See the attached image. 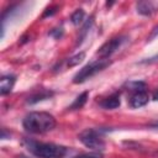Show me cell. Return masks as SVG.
<instances>
[{
  "mask_svg": "<svg viewBox=\"0 0 158 158\" xmlns=\"http://www.w3.org/2000/svg\"><path fill=\"white\" fill-rule=\"evenodd\" d=\"M56 125L54 116L46 111H32L22 121V126L28 133H46L52 131Z\"/></svg>",
  "mask_w": 158,
  "mask_h": 158,
  "instance_id": "6da1fadb",
  "label": "cell"
},
{
  "mask_svg": "<svg viewBox=\"0 0 158 158\" xmlns=\"http://www.w3.org/2000/svg\"><path fill=\"white\" fill-rule=\"evenodd\" d=\"M23 144L28 152L37 158H65L70 152L67 147L56 143L38 142L33 139H23Z\"/></svg>",
  "mask_w": 158,
  "mask_h": 158,
  "instance_id": "7a4b0ae2",
  "label": "cell"
},
{
  "mask_svg": "<svg viewBox=\"0 0 158 158\" xmlns=\"http://www.w3.org/2000/svg\"><path fill=\"white\" fill-rule=\"evenodd\" d=\"M127 86H128V90L131 91V95L127 99L130 107L138 109V107L144 106L148 102L149 95L146 90V83H143V81H130L127 84Z\"/></svg>",
  "mask_w": 158,
  "mask_h": 158,
  "instance_id": "3957f363",
  "label": "cell"
},
{
  "mask_svg": "<svg viewBox=\"0 0 158 158\" xmlns=\"http://www.w3.org/2000/svg\"><path fill=\"white\" fill-rule=\"evenodd\" d=\"M78 139L86 148H90L94 152H101L105 148V142H104V138L100 131L94 130V128H86L81 131L78 136Z\"/></svg>",
  "mask_w": 158,
  "mask_h": 158,
  "instance_id": "277c9868",
  "label": "cell"
},
{
  "mask_svg": "<svg viewBox=\"0 0 158 158\" xmlns=\"http://www.w3.org/2000/svg\"><path fill=\"white\" fill-rule=\"evenodd\" d=\"M110 65L109 59H98L85 67H83L73 78V83L79 84V83H84L85 80H88L89 78L94 77L96 73L104 70L105 68H107Z\"/></svg>",
  "mask_w": 158,
  "mask_h": 158,
  "instance_id": "5b68a950",
  "label": "cell"
},
{
  "mask_svg": "<svg viewBox=\"0 0 158 158\" xmlns=\"http://www.w3.org/2000/svg\"><path fill=\"white\" fill-rule=\"evenodd\" d=\"M125 41H126V36H117V37L111 38L110 41L105 42V43L99 48V51L96 52L98 57H99L100 59H107V58H110V57L122 46V43H123Z\"/></svg>",
  "mask_w": 158,
  "mask_h": 158,
  "instance_id": "8992f818",
  "label": "cell"
},
{
  "mask_svg": "<svg viewBox=\"0 0 158 158\" xmlns=\"http://www.w3.org/2000/svg\"><path fill=\"white\" fill-rule=\"evenodd\" d=\"M136 9H137L138 14H141L143 16H151L157 11L158 5L152 1H139V2H137Z\"/></svg>",
  "mask_w": 158,
  "mask_h": 158,
  "instance_id": "52a82bcc",
  "label": "cell"
},
{
  "mask_svg": "<svg viewBox=\"0 0 158 158\" xmlns=\"http://www.w3.org/2000/svg\"><path fill=\"white\" fill-rule=\"evenodd\" d=\"M15 80H16L15 75H11V74L1 77V79H0V93H1V95H6L12 90Z\"/></svg>",
  "mask_w": 158,
  "mask_h": 158,
  "instance_id": "ba28073f",
  "label": "cell"
},
{
  "mask_svg": "<svg viewBox=\"0 0 158 158\" xmlns=\"http://www.w3.org/2000/svg\"><path fill=\"white\" fill-rule=\"evenodd\" d=\"M120 104H121V101H120V94L118 93H114L110 96L105 98L100 102V106L102 109H106V110H114V109H117L120 106Z\"/></svg>",
  "mask_w": 158,
  "mask_h": 158,
  "instance_id": "9c48e42d",
  "label": "cell"
},
{
  "mask_svg": "<svg viewBox=\"0 0 158 158\" xmlns=\"http://www.w3.org/2000/svg\"><path fill=\"white\" fill-rule=\"evenodd\" d=\"M88 96H89V93L88 91H84L83 94H80L79 96H77V99L73 101V104L70 105V110H78V109H81L84 106V104L88 100Z\"/></svg>",
  "mask_w": 158,
  "mask_h": 158,
  "instance_id": "30bf717a",
  "label": "cell"
},
{
  "mask_svg": "<svg viewBox=\"0 0 158 158\" xmlns=\"http://www.w3.org/2000/svg\"><path fill=\"white\" fill-rule=\"evenodd\" d=\"M52 95H53V93H51V91H41V94H37V95H33V96L28 98L27 102H28V104H35V102H38V101H41V100L48 99V98H51Z\"/></svg>",
  "mask_w": 158,
  "mask_h": 158,
  "instance_id": "8fae6325",
  "label": "cell"
},
{
  "mask_svg": "<svg viewBox=\"0 0 158 158\" xmlns=\"http://www.w3.org/2000/svg\"><path fill=\"white\" fill-rule=\"evenodd\" d=\"M84 16H85L84 10H83V9H77V10L73 12V15L70 16V21H72L73 25H79V23L84 20Z\"/></svg>",
  "mask_w": 158,
  "mask_h": 158,
  "instance_id": "7c38bea8",
  "label": "cell"
},
{
  "mask_svg": "<svg viewBox=\"0 0 158 158\" xmlns=\"http://www.w3.org/2000/svg\"><path fill=\"white\" fill-rule=\"evenodd\" d=\"M84 58H85V53H84V52H80V53L73 56L72 58H69L67 64H68V67H75V65H78L80 62H83Z\"/></svg>",
  "mask_w": 158,
  "mask_h": 158,
  "instance_id": "4fadbf2b",
  "label": "cell"
},
{
  "mask_svg": "<svg viewBox=\"0 0 158 158\" xmlns=\"http://www.w3.org/2000/svg\"><path fill=\"white\" fill-rule=\"evenodd\" d=\"M72 158H102V154L101 152H90V153H80L73 156Z\"/></svg>",
  "mask_w": 158,
  "mask_h": 158,
  "instance_id": "5bb4252c",
  "label": "cell"
},
{
  "mask_svg": "<svg viewBox=\"0 0 158 158\" xmlns=\"http://www.w3.org/2000/svg\"><path fill=\"white\" fill-rule=\"evenodd\" d=\"M158 36V25L152 30V32H151V35H149V37H148V41H151V40H153L154 37H157Z\"/></svg>",
  "mask_w": 158,
  "mask_h": 158,
  "instance_id": "9a60e30c",
  "label": "cell"
},
{
  "mask_svg": "<svg viewBox=\"0 0 158 158\" xmlns=\"http://www.w3.org/2000/svg\"><path fill=\"white\" fill-rule=\"evenodd\" d=\"M153 99H154V100H158V90L154 91V94H153Z\"/></svg>",
  "mask_w": 158,
  "mask_h": 158,
  "instance_id": "2e32d148",
  "label": "cell"
},
{
  "mask_svg": "<svg viewBox=\"0 0 158 158\" xmlns=\"http://www.w3.org/2000/svg\"><path fill=\"white\" fill-rule=\"evenodd\" d=\"M152 127H158V122H156V123H153V125H152Z\"/></svg>",
  "mask_w": 158,
  "mask_h": 158,
  "instance_id": "e0dca14e",
  "label": "cell"
}]
</instances>
